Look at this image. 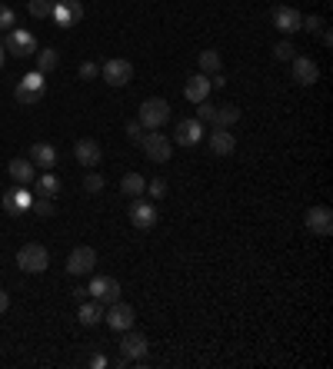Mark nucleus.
<instances>
[{
  "mask_svg": "<svg viewBox=\"0 0 333 369\" xmlns=\"http://www.w3.org/2000/svg\"><path fill=\"white\" fill-rule=\"evenodd\" d=\"M147 352H150V343L144 332H130L124 336V343H120V356L127 359V363H147Z\"/></svg>",
  "mask_w": 333,
  "mask_h": 369,
  "instance_id": "9",
  "label": "nucleus"
},
{
  "mask_svg": "<svg viewBox=\"0 0 333 369\" xmlns=\"http://www.w3.org/2000/svg\"><path fill=\"white\" fill-rule=\"evenodd\" d=\"M210 87H217V90H220V87H227V77H223V74H213V80H210Z\"/></svg>",
  "mask_w": 333,
  "mask_h": 369,
  "instance_id": "41",
  "label": "nucleus"
},
{
  "mask_svg": "<svg viewBox=\"0 0 333 369\" xmlns=\"http://www.w3.org/2000/svg\"><path fill=\"white\" fill-rule=\"evenodd\" d=\"M120 190H124V197L137 200V197H144V193H147V180H144L140 173H127V177L120 180Z\"/></svg>",
  "mask_w": 333,
  "mask_h": 369,
  "instance_id": "24",
  "label": "nucleus"
},
{
  "mask_svg": "<svg viewBox=\"0 0 333 369\" xmlns=\"http://www.w3.org/2000/svg\"><path fill=\"white\" fill-rule=\"evenodd\" d=\"M220 67H223V60L217 50H204L200 54V74H220Z\"/></svg>",
  "mask_w": 333,
  "mask_h": 369,
  "instance_id": "28",
  "label": "nucleus"
},
{
  "mask_svg": "<svg viewBox=\"0 0 333 369\" xmlns=\"http://www.w3.org/2000/svg\"><path fill=\"white\" fill-rule=\"evenodd\" d=\"M7 310H10V296H7L3 290H0V316L7 313Z\"/></svg>",
  "mask_w": 333,
  "mask_h": 369,
  "instance_id": "40",
  "label": "nucleus"
},
{
  "mask_svg": "<svg viewBox=\"0 0 333 369\" xmlns=\"http://www.w3.org/2000/svg\"><path fill=\"white\" fill-rule=\"evenodd\" d=\"M44 90H47V80H44V74L40 70H30V74L23 77L17 83V100L23 103V107H34V103H40L44 100Z\"/></svg>",
  "mask_w": 333,
  "mask_h": 369,
  "instance_id": "3",
  "label": "nucleus"
},
{
  "mask_svg": "<svg viewBox=\"0 0 333 369\" xmlns=\"http://www.w3.org/2000/svg\"><path fill=\"white\" fill-rule=\"evenodd\" d=\"M57 63H60V54H57L54 47L37 50V70H40V74H50V70H57Z\"/></svg>",
  "mask_w": 333,
  "mask_h": 369,
  "instance_id": "26",
  "label": "nucleus"
},
{
  "mask_svg": "<svg viewBox=\"0 0 333 369\" xmlns=\"http://www.w3.org/2000/svg\"><path fill=\"white\" fill-rule=\"evenodd\" d=\"M104 319H107V326L117 332H127L130 326H133V319H137V313H133V306L130 303H124V299H113L111 310L104 313Z\"/></svg>",
  "mask_w": 333,
  "mask_h": 369,
  "instance_id": "10",
  "label": "nucleus"
},
{
  "mask_svg": "<svg viewBox=\"0 0 333 369\" xmlns=\"http://www.w3.org/2000/svg\"><path fill=\"white\" fill-rule=\"evenodd\" d=\"M97 266V250L93 246H74L70 257H67V273L70 277H87Z\"/></svg>",
  "mask_w": 333,
  "mask_h": 369,
  "instance_id": "7",
  "label": "nucleus"
},
{
  "mask_svg": "<svg viewBox=\"0 0 333 369\" xmlns=\"http://www.w3.org/2000/svg\"><path fill=\"white\" fill-rule=\"evenodd\" d=\"M300 20H303V14L296 10V7H274V27H277L280 34H296L300 30Z\"/></svg>",
  "mask_w": 333,
  "mask_h": 369,
  "instance_id": "14",
  "label": "nucleus"
},
{
  "mask_svg": "<svg viewBox=\"0 0 333 369\" xmlns=\"http://www.w3.org/2000/svg\"><path fill=\"white\" fill-rule=\"evenodd\" d=\"M234 147H237V137L230 133V127H213V133H210V150H213L217 157H227V153H234Z\"/></svg>",
  "mask_w": 333,
  "mask_h": 369,
  "instance_id": "19",
  "label": "nucleus"
},
{
  "mask_svg": "<svg viewBox=\"0 0 333 369\" xmlns=\"http://www.w3.org/2000/svg\"><path fill=\"white\" fill-rule=\"evenodd\" d=\"M50 20H54L57 27H74L84 20V3L80 0H54V10H50Z\"/></svg>",
  "mask_w": 333,
  "mask_h": 369,
  "instance_id": "6",
  "label": "nucleus"
},
{
  "mask_svg": "<svg viewBox=\"0 0 333 369\" xmlns=\"http://www.w3.org/2000/svg\"><path fill=\"white\" fill-rule=\"evenodd\" d=\"M307 230L316 237H330L333 233V213L330 206H310L307 210Z\"/></svg>",
  "mask_w": 333,
  "mask_h": 369,
  "instance_id": "12",
  "label": "nucleus"
},
{
  "mask_svg": "<svg viewBox=\"0 0 333 369\" xmlns=\"http://www.w3.org/2000/svg\"><path fill=\"white\" fill-rule=\"evenodd\" d=\"M7 170H10V177H14L20 186H27V183H34V180H37V166L30 163V157H27V160H20V157L17 160H10Z\"/></svg>",
  "mask_w": 333,
  "mask_h": 369,
  "instance_id": "21",
  "label": "nucleus"
},
{
  "mask_svg": "<svg viewBox=\"0 0 333 369\" xmlns=\"http://www.w3.org/2000/svg\"><path fill=\"white\" fill-rule=\"evenodd\" d=\"M77 319L84 323V326H97L100 319H104V303H97V299H84L80 306H77Z\"/></svg>",
  "mask_w": 333,
  "mask_h": 369,
  "instance_id": "23",
  "label": "nucleus"
},
{
  "mask_svg": "<svg viewBox=\"0 0 333 369\" xmlns=\"http://www.w3.org/2000/svg\"><path fill=\"white\" fill-rule=\"evenodd\" d=\"M213 113H217V107H210V103H197V120L200 123H213Z\"/></svg>",
  "mask_w": 333,
  "mask_h": 369,
  "instance_id": "36",
  "label": "nucleus"
},
{
  "mask_svg": "<svg viewBox=\"0 0 333 369\" xmlns=\"http://www.w3.org/2000/svg\"><path fill=\"white\" fill-rule=\"evenodd\" d=\"M237 120H240V107H234V103H223L213 113V127H234Z\"/></svg>",
  "mask_w": 333,
  "mask_h": 369,
  "instance_id": "25",
  "label": "nucleus"
},
{
  "mask_svg": "<svg viewBox=\"0 0 333 369\" xmlns=\"http://www.w3.org/2000/svg\"><path fill=\"white\" fill-rule=\"evenodd\" d=\"M37 186H40L44 197H57V193H60V180L54 177V170H44L37 177Z\"/></svg>",
  "mask_w": 333,
  "mask_h": 369,
  "instance_id": "27",
  "label": "nucleus"
},
{
  "mask_svg": "<svg viewBox=\"0 0 333 369\" xmlns=\"http://www.w3.org/2000/svg\"><path fill=\"white\" fill-rule=\"evenodd\" d=\"M30 193L23 190V186H14V190H7L3 193V213H10V217H20L23 210H30Z\"/></svg>",
  "mask_w": 333,
  "mask_h": 369,
  "instance_id": "16",
  "label": "nucleus"
},
{
  "mask_svg": "<svg viewBox=\"0 0 333 369\" xmlns=\"http://www.w3.org/2000/svg\"><path fill=\"white\" fill-rule=\"evenodd\" d=\"M127 213H130V223H133L137 230H150V226L157 223V210H153V203L140 200V197H137V200L130 203Z\"/></svg>",
  "mask_w": 333,
  "mask_h": 369,
  "instance_id": "15",
  "label": "nucleus"
},
{
  "mask_svg": "<svg viewBox=\"0 0 333 369\" xmlns=\"http://www.w3.org/2000/svg\"><path fill=\"white\" fill-rule=\"evenodd\" d=\"M140 127L144 130H160L170 120V103H166L164 97H150V100H144L140 103Z\"/></svg>",
  "mask_w": 333,
  "mask_h": 369,
  "instance_id": "1",
  "label": "nucleus"
},
{
  "mask_svg": "<svg viewBox=\"0 0 333 369\" xmlns=\"http://www.w3.org/2000/svg\"><path fill=\"white\" fill-rule=\"evenodd\" d=\"M3 50L10 57H34L37 54V37L30 34V30H7V37H3V43H0Z\"/></svg>",
  "mask_w": 333,
  "mask_h": 369,
  "instance_id": "4",
  "label": "nucleus"
},
{
  "mask_svg": "<svg viewBox=\"0 0 333 369\" xmlns=\"http://www.w3.org/2000/svg\"><path fill=\"white\" fill-rule=\"evenodd\" d=\"M30 206L37 210L40 217H50V213H54V197H44V193H40L37 200H30Z\"/></svg>",
  "mask_w": 333,
  "mask_h": 369,
  "instance_id": "31",
  "label": "nucleus"
},
{
  "mask_svg": "<svg viewBox=\"0 0 333 369\" xmlns=\"http://www.w3.org/2000/svg\"><path fill=\"white\" fill-rule=\"evenodd\" d=\"M74 157H77V163H84V166H97L100 160H104V150H100V143H97V140H91V137H84V140H77Z\"/></svg>",
  "mask_w": 333,
  "mask_h": 369,
  "instance_id": "17",
  "label": "nucleus"
},
{
  "mask_svg": "<svg viewBox=\"0 0 333 369\" xmlns=\"http://www.w3.org/2000/svg\"><path fill=\"white\" fill-rule=\"evenodd\" d=\"M17 266L23 273H44L47 266H50V253H47V246H40V243H27V246H20L17 250Z\"/></svg>",
  "mask_w": 333,
  "mask_h": 369,
  "instance_id": "2",
  "label": "nucleus"
},
{
  "mask_svg": "<svg viewBox=\"0 0 333 369\" xmlns=\"http://www.w3.org/2000/svg\"><path fill=\"white\" fill-rule=\"evenodd\" d=\"M316 77H320V67H316L310 57H294V80H296V83L314 87Z\"/></svg>",
  "mask_w": 333,
  "mask_h": 369,
  "instance_id": "18",
  "label": "nucleus"
},
{
  "mask_svg": "<svg viewBox=\"0 0 333 369\" xmlns=\"http://www.w3.org/2000/svg\"><path fill=\"white\" fill-rule=\"evenodd\" d=\"M3 60H7V50L0 47V70H3Z\"/></svg>",
  "mask_w": 333,
  "mask_h": 369,
  "instance_id": "42",
  "label": "nucleus"
},
{
  "mask_svg": "<svg viewBox=\"0 0 333 369\" xmlns=\"http://www.w3.org/2000/svg\"><path fill=\"white\" fill-rule=\"evenodd\" d=\"M274 57H277V60H294V57H296L294 43H290V40H280L277 47H274Z\"/></svg>",
  "mask_w": 333,
  "mask_h": 369,
  "instance_id": "34",
  "label": "nucleus"
},
{
  "mask_svg": "<svg viewBox=\"0 0 333 369\" xmlns=\"http://www.w3.org/2000/svg\"><path fill=\"white\" fill-rule=\"evenodd\" d=\"M104 177H100V173H87V177H84V190H87V193H100V190H104Z\"/></svg>",
  "mask_w": 333,
  "mask_h": 369,
  "instance_id": "33",
  "label": "nucleus"
},
{
  "mask_svg": "<svg viewBox=\"0 0 333 369\" xmlns=\"http://www.w3.org/2000/svg\"><path fill=\"white\" fill-rule=\"evenodd\" d=\"M14 27H17V14L7 3H0V30H14Z\"/></svg>",
  "mask_w": 333,
  "mask_h": 369,
  "instance_id": "30",
  "label": "nucleus"
},
{
  "mask_svg": "<svg viewBox=\"0 0 333 369\" xmlns=\"http://www.w3.org/2000/svg\"><path fill=\"white\" fill-rule=\"evenodd\" d=\"M100 74H104V80H107L111 87H127L130 80H133V63L124 60V57H113V60H107V63L100 67Z\"/></svg>",
  "mask_w": 333,
  "mask_h": 369,
  "instance_id": "8",
  "label": "nucleus"
},
{
  "mask_svg": "<svg viewBox=\"0 0 333 369\" xmlns=\"http://www.w3.org/2000/svg\"><path fill=\"white\" fill-rule=\"evenodd\" d=\"M27 10H30V17L47 20L50 17V10H54V0H30V3H27Z\"/></svg>",
  "mask_w": 333,
  "mask_h": 369,
  "instance_id": "29",
  "label": "nucleus"
},
{
  "mask_svg": "<svg viewBox=\"0 0 333 369\" xmlns=\"http://www.w3.org/2000/svg\"><path fill=\"white\" fill-rule=\"evenodd\" d=\"M87 296H93L104 306H111L113 299H120V283L113 277H93V283L87 286Z\"/></svg>",
  "mask_w": 333,
  "mask_h": 369,
  "instance_id": "11",
  "label": "nucleus"
},
{
  "mask_svg": "<svg viewBox=\"0 0 333 369\" xmlns=\"http://www.w3.org/2000/svg\"><path fill=\"white\" fill-rule=\"evenodd\" d=\"M91 366H93V369H104V366H107V356H104V352L91 356Z\"/></svg>",
  "mask_w": 333,
  "mask_h": 369,
  "instance_id": "39",
  "label": "nucleus"
},
{
  "mask_svg": "<svg viewBox=\"0 0 333 369\" xmlns=\"http://www.w3.org/2000/svg\"><path fill=\"white\" fill-rule=\"evenodd\" d=\"M147 193L153 197V200H160V197H166V180H164V177H153V180L147 183Z\"/></svg>",
  "mask_w": 333,
  "mask_h": 369,
  "instance_id": "35",
  "label": "nucleus"
},
{
  "mask_svg": "<svg viewBox=\"0 0 333 369\" xmlns=\"http://www.w3.org/2000/svg\"><path fill=\"white\" fill-rule=\"evenodd\" d=\"M140 147H144V153H147V160H153V163H166L170 153H173V140L164 137V133H157V130H147L144 140H140Z\"/></svg>",
  "mask_w": 333,
  "mask_h": 369,
  "instance_id": "5",
  "label": "nucleus"
},
{
  "mask_svg": "<svg viewBox=\"0 0 333 369\" xmlns=\"http://www.w3.org/2000/svg\"><path fill=\"white\" fill-rule=\"evenodd\" d=\"M210 80H207V74H197V77H190L187 80V87H184V97L190 100V103H204L207 97H210Z\"/></svg>",
  "mask_w": 333,
  "mask_h": 369,
  "instance_id": "20",
  "label": "nucleus"
},
{
  "mask_svg": "<svg viewBox=\"0 0 333 369\" xmlns=\"http://www.w3.org/2000/svg\"><path fill=\"white\" fill-rule=\"evenodd\" d=\"M327 23H323V17H316V14H310V17L300 20V30H310V34H320Z\"/></svg>",
  "mask_w": 333,
  "mask_h": 369,
  "instance_id": "32",
  "label": "nucleus"
},
{
  "mask_svg": "<svg viewBox=\"0 0 333 369\" xmlns=\"http://www.w3.org/2000/svg\"><path fill=\"white\" fill-rule=\"evenodd\" d=\"M173 140L180 143V147H197L200 140H204V123L193 117V120H180L177 130H173Z\"/></svg>",
  "mask_w": 333,
  "mask_h": 369,
  "instance_id": "13",
  "label": "nucleus"
},
{
  "mask_svg": "<svg viewBox=\"0 0 333 369\" xmlns=\"http://www.w3.org/2000/svg\"><path fill=\"white\" fill-rule=\"evenodd\" d=\"M30 163L40 166V170H54L57 166V150L50 143H34L30 147Z\"/></svg>",
  "mask_w": 333,
  "mask_h": 369,
  "instance_id": "22",
  "label": "nucleus"
},
{
  "mask_svg": "<svg viewBox=\"0 0 333 369\" xmlns=\"http://www.w3.org/2000/svg\"><path fill=\"white\" fill-rule=\"evenodd\" d=\"M127 140H133V143H140V140H144V127H140V120L127 123Z\"/></svg>",
  "mask_w": 333,
  "mask_h": 369,
  "instance_id": "38",
  "label": "nucleus"
},
{
  "mask_svg": "<svg viewBox=\"0 0 333 369\" xmlns=\"http://www.w3.org/2000/svg\"><path fill=\"white\" fill-rule=\"evenodd\" d=\"M93 77H100V67L87 60V63H80V80H93Z\"/></svg>",
  "mask_w": 333,
  "mask_h": 369,
  "instance_id": "37",
  "label": "nucleus"
}]
</instances>
